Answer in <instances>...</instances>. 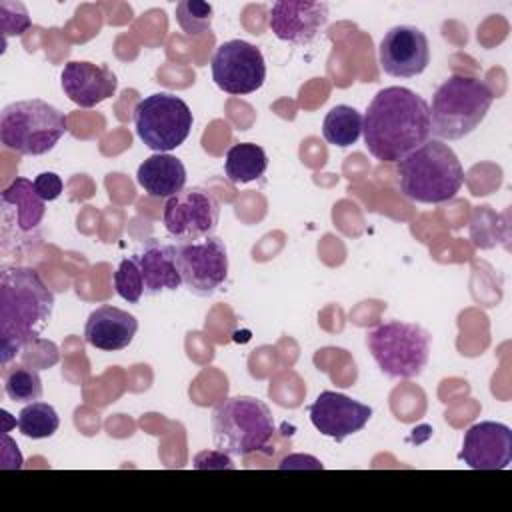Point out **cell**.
<instances>
[{"label":"cell","mask_w":512,"mask_h":512,"mask_svg":"<svg viewBox=\"0 0 512 512\" xmlns=\"http://www.w3.org/2000/svg\"><path fill=\"white\" fill-rule=\"evenodd\" d=\"M278 468H280V470H286V468H322V464H320L316 458H312V456H302V454H298V456H288V458H284V460L278 464Z\"/></svg>","instance_id":"f1b7e54d"},{"label":"cell","mask_w":512,"mask_h":512,"mask_svg":"<svg viewBox=\"0 0 512 512\" xmlns=\"http://www.w3.org/2000/svg\"><path fill=\"white\" fill-rule=\"evenodd\" d=\"M182 284L196 296L214 294L228 276V250L222 238L208 236L174 244Z\"/></svg>","instance_id":"9c48e42d"},{"label":"cell","mask_w":512,"mask_h":512,"mask_svg":"<svg viewBox=\"0 0 512 512\" xmlns=\"http://www.w3.org/2000/svg\"><path fill=\"white\" fill-rule=\"evenodd\" d=\"M18 430L32 440H42V438H50L58 426H60V418L58 412L54 410L52 404L48 402H30L26 404L20 414H18Z\"/></svg>","instance_id":"603a6c76"},{"label":"cell","mask_w":512,"mask_h":512,"mask_svg":"<svg viewBox=\"0 0 512 512\" xmlns=\"http://www.w3.org/2000/svg\"><path fill=\"white\" fill-rule=\"evenodd\" d=\"M472 470H504L512 462V430L502 422L484 420L464 432L458 454Z\"/></svg>","instance_id":"5bb4252c"},{"label":"cell","mask_w":512,"mask_h":512,"mask_svg":"<svg viewBox=\"0 0 512 512\" xmlns=\"http://www.w3.org/2000/svg\"><path fill=\"white\" fill-rule=\"evenodd\" d=\"M362 122L364 116L348 104H338L328 110L322 122V136L328 144L346 148L358 142L362 134Z\"/></svg>","instance_id":"7402d4cb"},{"label":"cell","mask_w":512,"mask_h":512,"mask_svg":"<svg viewBox=\"0 0 512 512\" xmlns=\"http://www.w3.org/2000/svg\"><path fill=\"white\" fill-rule=\"evenodd\" d=\"M54 294L34 268L14 266L0 274V362L6 366L48 326Z\"/></svg>","instance_id":"7a4b0ae2"},{"label":"cell","mask_w":512,"mask_h":512,"mask_svg":"<svg viewBox=\"0 0 512 512\" xmlns=\"http://www.w3.org/2000/svg\"><path fill=\"white\" fill-rule=\"evenodd\" d=\"M432 336L418 324L392 320L366 334V346L378 368L390 378H416L430 358Z\"/></svg>","instance_id":"52a82bcc"},{"label":"cell","mask_w":512,"mask_h":512,"mask_svg":"<svg viewBox=\"0 0 512 512\" xmlns=\"http://www.w3.org/2000/svg\"><path fill=\"white\" fill-rule=\"evenodd\" d=\"M176 22L190 36L204 34L212 26V6L208 2L182 0L176 4Z\"/></svg>","instance_id":"484cf974"},{"label":"cell","mask_w":512,"mask_h":512,"mask_svg":"<svg viewBox=\"0 0 512 512\" xmlns=\"http://www.w3.org/2000/svg\"><path fill=\"white\" fill-rule=\"evenodd\" d=\"M214 84L234 96L252 94L266 80V62L254 44L246 40L222 42L210 62Z\"/></svg>","instance_id":"8fae6325"},{"label":"cell","mask_w":512,"mask_h":512,"mask_svg":"<svg viewBox=\"0 0 512 512\" xmlns=\"http://www.w3.org/2000/svg\"><path fill=\"white\" fill-rule=\"evenodd\" d=\"M328 22V4L312 0H278L270 8L268 26L288 44H310Z\"/></svg>","instance_id":"9a60e30c"},{"label":"cell","mask_w":512,"mask_h":512,"mask_svg":"<svg viewBox=\"0 0 512 512\" xmlns=\"http://www.w3.org/2000/svg\"><path fill=\"white\" fill-rule=\"evenodd\" d=\"M144 280V294L172 292L180 288L182 276L174 258V244H162L156 238H150L142 244L140 252L134 254Z\"/></svg>","instance_id":"ac0fdd59"},{"label":"cell","mask_w":512,"mask_h":512,"mask_svg":"<svg viewBox=\"0 0 512 512\" xmlns=\"http://www.w3.org/2000/svg\"><path fill=\"white\" fill-rule=\"evenodd\" d=\"M136 182L150 198H172L184 190L186 168L180 158L156 152L138 166Z\"/></svg>","instance_id":"ffe728a7"},{"label":"cell","mask_w":512,"mask_h":512,"mask_svg":"<svg viewBox=\"0 0 512 512\" xmlns=\"http://www.w3.org/2000/svg\"><path fill=\"white\" fill-rule=\"evenodd\" d=\"M2 216L4 226H14L20 234H28L42 224L46 202L34 190V182L28 178H16L2 190Z\"/></svg>","instance_id":"d6986e66"},{"label":"cell","mask_w":512,"mask_h":512,"mask_svg":"<svg viewBox=\"0 0 512 512\" xmlns=\"http://www.w3.org/2000/svg\"><path fill=\"white\" fill-rule=\"evenodd\" d=\"M134 128L138 138L154 152L168 154L184 144L192 130L190 106L170 92H156L144 96L134 106Z\"/></svg>","instance_id":"ba28073f"},{"label":"cell","mask_w":512,"mask_h":512,"mask_svg":"<svg viewBox=\"0 0 512 512\" xmlns=\"http://www.w3.org/2000/svg\"><path fill=\"white\" fill-rule=\"evenodd\" d=\"M0 26H2V36L4 44L8 36H22L30 28V18L26 8L20 2H0Z\"/></svg>","instance_id":"4316f807"},{"label":"cell","mask_w":512,"mask_h":512,"mask_svg":"<svg viewBox=\"0 0 512 512\" xmlns=\"http://www.w3.org/2000/svg\"><path fill=\"white\" fill-rule=\"evenodd\" d=\"M268 156L262 146L254 142H238L228 148L224 158V172L232 184H248L264 176Z\"/></svg>","instance_id":"44dd1931"},{"label":"cell","mask_w":512,"mask_h":512,"mask_svg":"<svg viewBox=\"0 0 512 512\" xmlns=\"http://www.w3.org/2000/svg\"><path fill=\"white\" fill-rule=\"evenodd\" d=\"M112 280H114V290L122 300L136 304L142 298L144 280H142V272H140V266H138V260L134 254L124 258L118 264Z\"/></svg>","instance_id":"d4e9b609"},{"label":"cell","mask_w":512,"mask_h":512,"mask_svg":"<svg viewBox=\"0 0 512 512\" xmlns=\"http://www.w3.org/2000/svg\"><path fill=\"white\" fill-rule=\"evenodd\" d=\"M218 220L220 202L204 188H184L166 200L162 212L164 228L176 242H194L212 236Z\"/></svg>","instance_id":"30bf717a"},{"label":"cell","mask_w":512,"mask_h":512,"mask_svg":"<svg viewBox=\"0 0 512 512\" xmlns=\"http://www.w3.org/2000/svg\"><path fill=\"white\" fill-rule=\"evenodd\" d=\"M60 84L64 94L80 108H94L114 96L118 88L116 74L106 64L86 60H72L64 64Z\"/></svg>","instance_id":"2e32d148"},{"label":"cell","mask_w":512,"mask_h":512,"mask_svg":"<svg viewBox=\"0 0 512 512\" xmlns=\"http://www.w3.org/2000/svg\"><path fill=\"white\" fill-rule=\"evenodd\" d=\"M212 442L230 456H248L268 446L274 416L256 396H232L212 410Z\"/></svg>","instance_id":"5b68a950"},{"label":"cell","mask_w":512,"mask_h":512,"mask_svg":"<svg viewBox=\"0 0 512 512\" xmlns=\"http://www.w3.org/2000/svg\"><path fill=\"white\" fill-rule=\"evenodd\" d=\"M32 182H34V190L44 202L56 200L62 194V186H64L62 178L54 172H40Z\"/></svg>","instance_id":"83f0119b"},{"label":"cell","mask_w":512,"mask_h":512,"mask_svg":"<svg viewBox=\"0 0 512 512\" xmlns=\"http://www.w3.org/2000/svg\"><path fill=\"white\" fill-rule=\"evenodd\" d=\"M138 330V320L130 312L104 304L90 312L84 326V340L104 352H118L130 346Z\"/></svg>","instance_id":"e0dca14e"},{"label":"cell","mask_w":512,"mask_h":512,"mask_svg":"<svg viewBox=\"0 0 512 512\" xmlns=\"http://www.w3.org/2000/svg\"><path fill=\"white\" fill-rule=\"evenodd\" d=\"M380 68L394 78H414L430 64L428 36L410 24L390 28L378 46Z\"/></svg>","instance_id":"7c38bea8"},{"label":"cell","mask_w":512,"mask_h":512,"mask_svg":"<svg viewBox=\"0 0 512 512\" xmlns=\"http://www.w3.org/2000/svg\"><path fill=\"white\" fill-rule=\"evenodd\" d=\"M66 130V114L40 98L12 102L0 114L2 146L22 156L50 152Z\"/></svg>","instance_id":"8992f818"},{"label":"cell","mask_w":512,"mask_h":512,"mask_svg":"<svg viewBox=\"0 0 512 512\" xmlns=\"http://www.w3.org/2000/svg\"><path fill=\"white\" fill-rule=\"evenodd\" d=\"M362 134L376 160L400 162L430 140V106L410 88H382L366 108Z\"/></svg>","instance_id":"6da1fadb"},{"label":"cell","mask_w":512,"mask_h":512,"mask_svg":"<svg viewBox=\"0 0 512 512\" xmlns=\"http://www.w3.org/2000/svg\"><path fill=\"white\" fill-rule=\"evenodd\" d=\"M494 102L492 88L474 76L452 74L434 92L430 134L436 140H460L474 132Z\"/></svg>","instance_id":"277c9868"},{"label":"cell","mask_w":512,"mask_h":512,"mask_svg":"<svg viewBox=\"0 0 512 512\" xmlns=\"http://www.w3.org/2000/svg\"><path fill=\"white\" fill-rule=\"evenodd\" d=\"M4 392L12 402H36L42 396V378L38 370L30 366H16L4 370Z\"/></svg>","instance_id":"cb8c5ba5"},{"label":"cell","mask_w":512,"mask_h":512,"mask_svg":"<svg viewBox=\"0 0 512 512\" xmlns=\"http://www.w3.org/2000/svg\"><path fill=\"white\" fill-rule=\"evenodd\" d=\"M312 426L324 434L342 442L346 436L360 432L372 418V408L340 392L324 390L308 408Z\"/></svg>","instance_id":"4fadbf2b"},{"label":"cell","mask_w":512,"mask_h":512,"mask_svg":"<svg viewBox=\"0 0 512 512\" xmlns=\"http://www.w3.org/2000/svg\"><path fill=\"white\" fill-rule=\"evenodd\" d=\"M400 192L418 204L452 200L464 184V168L456 152L442 140H426L396 162Z\"/></svg>","instance_id":"3957f363"}]
</instances>
